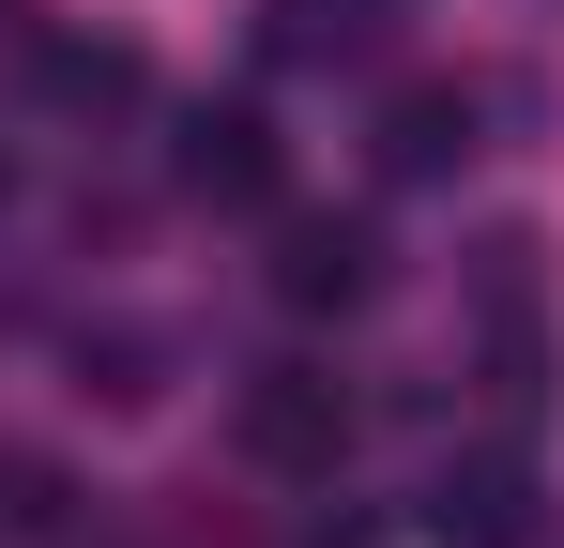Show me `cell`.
<instances>
[{
  "mask_svg": "<svg viewBox=\"0 0 564 548\" xmlns=\"http://www.w3.org/2000/svg\"><path fill=\"white\" fill-rule=\"evenodd\" d=\"M229 427H245V457L260 472H290V487H321L336 457H351V381L336 365H305V351H275V365H245V396H229Z\"/></svg>",
  "mask_w": 564,
  "mask_h": 548,
  "instance_id": "6da1fadb",
  "label": "cell"
},
{
  "mask_svg": "<svg viewBox=\"0 0 564 548\" xmlns=\"http://www.w3.org/2000/svg\"><path fill=\"white\" fill-rule=\"evenodd\" d=\"M550 518H534V457L519 442H473L427 472V548H534Z\"/></svg>",
  "mask_w": 564,
  "mask_h": 548,
  "instance_id": "7a4b0ae2",
  "label": "cell"
},
{
  "mask_svg": "<svg viewBox=\"0 0 564 548\" xmlns=\"http://www.w3.org/2000/svg\"><path fill=\"white\" fill-rule=\"evenodd\" d=\"M367 289H381V229L367 213H290L275 229V305L290 320H351Z\"/></svg>",
  "mask_w": 564,
  "mask_h": 548,
  "instance_id": "3957f363",
  "label": "cell"
},
{
  "mask_svg": "<svg viewBox=\"0 0 564 548\" xmlns=\"http://www.w3.org/2000/svg\"><path fill=\"white\" fill-rule=\"evenodd\" d=\"M184 198H214V213H275V183H290V153H275V122L260 107H184Z\"/></svg>",
  "mask_w": 564,
  "mask_h": 548,
  "instance_id": "277c9868",
  "label": "cell"
},
{
  "mask_svg": "<svg viewBox=\"0 0 564 548\" xmlns=\"http://www.w3.org/2000/svg\"><path fill=\"white\" fill-rule=\"evenodd\" d=\"M458 168H473V91L458 77L397 91V107H381V183H458Z\"/></svg>",
  "mask_w": 564,
  "mask_h": 548,
  "instance_id": "5b68a950",
  "label": "cell"
},
{
  "mask_svg": "<svg viewBox=\"0 0 564 548\" xmlns=\"http://www.w3.org/2000/svg\"><path fill=\"white\" fill-rule=\"evenodd\" d=\"M15 62H31V91H46V107H77V122L138 107V46H107V31H31Z\"/></svg>",
  "mask_w": 564,
  "mask_h": 548,
  "instance_id": "8992f818",
  "label": "cell"
},
{
  "mask_svg": "<svg viewBox=\"0 0 564 548\" xmlns=\"http://www.w3.org/2000/svg\"><path fill=\"white\" fill-rule=\"evenodd\" d=\"M381 15H397V0H260V46L321 77V62H367V46H381Z\"/></svg>",
  "mask_w": 564,
  "mask_h": 548,
  "instance_id": "52a82bcc",
  "label": "cell"
}]
</instances>
